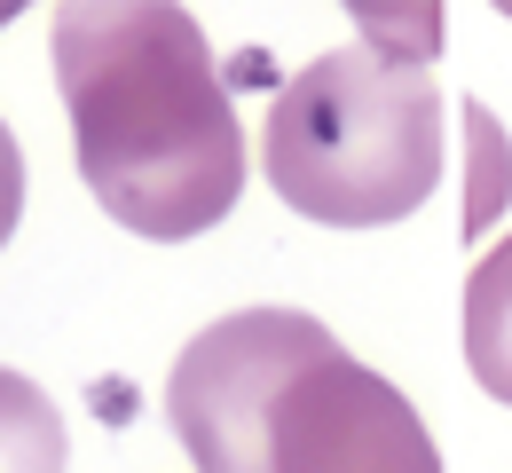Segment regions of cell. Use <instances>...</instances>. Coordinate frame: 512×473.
I'll return each mask as SVG.
<instances>
[{"label": "cell", "mask_w": 512, "mask_h": 473, "mask_svg": "<svg viewBox=\"0 0 512 473\" xmlns=\"http://www.w3.org/2000/svg\"><path fill=\"white\" fill-rule=\"evenodd\" d=\"M56 71L71 150L134 237H197L245 190V135L190 8H64Z\"/></svg>", "instance_id": "1"}, {"label": "cell", "mask_w": 512, "mask_h": 473, "mask_svg": "<svg viewBox=\"0 0 512 473\" xmlns=\"http://www.w3.org/2000/svg\"><path fill=\"white\" fill-rule=\"evenodd\" d=\"M64 418L56 403L32 387V379H16V371H0V473H64Z\"/></svg>", "instance_id": "5"}, {"label": "cell", "mask_w": 512, "mask_h": 473, "mask_svg": "<svg viewBox=\"0 0 512 473\" xmlns=\"http://www.w3.org/2000/svg\"><path fill=\"white\" fill-rule=\"evenodd\" d=\"M260 158L276 198L331 229H386L442 182V87L418 56L331 48L276 87Z\"/></svg>", "instance_id": "3"}, {"label": "cell", "mask_w": 512, "mask_h": 473, "mask_svg": "<svg viewBox=\"0 0 512 473\" xmlns=\"http://www.w3.org/2000/svg\"><path fill=\"white\" fill-rule=\"evenodd\" d=\"M465 135H473V229L505 205V135H497V119L481 111V103H465Z\"/></svg>", "instance_id": "6"}, {"label": "cell", "mask_w": 512, "mask_h": 473, "mask_svg": "<svg viewBox=\"0 0 512 473\" xmlns=\"http://www.w3.org/2000/svg\"><path fill=\"white\" fill-rule=\"evenodd\" d=\"M166 418L197 473H442L418 410L300 308H245L190 339Z\"/></svg>", "instance_id": "2"}, {"label": "cell", "mask_w": 512, "mask_h": 473, "mask_svg": "<svg viewBox=\"0 0 512 473\" xmlns=\"http://www.w3.org/2000/svg\"><path fill=\"white\" fill-rule=\"evenodd\" d=\"M16 213H24V158H16V142H8V127H0V245H8Z\"/></svg>", "instance_id": "7"}, {"label": "cell", "mask_w": 512, "mask_h": 473, "mask_svg": "<svg viewBox=\"0 0 512 473\" xmlns=\"http://www.w3.org/2000/svg\"><path fill=\"white\" fill-rule=\"evenodd\" d=\"M465 363L481 395L512 403V237L497 253H481L465 276Z\"/></svg>", "instance_id": "4"}]
</instances>
